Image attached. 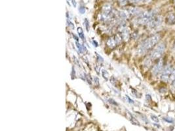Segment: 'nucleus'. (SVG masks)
<instances>
[{"mask_svg": "<svg viewBox=\"0 0 175 131\" xmlns=\"http://www.w3.org/2000/svg\"><path fill=\"white\" fill-rule=\"evenodd\" d=\"M73 38H74L75 40H76V41H79V38H78V37L76 36V35H74V34H73Z\"/></svg>", "mask_w": 175, "mask_h": 131, "instance_id": "b1692460", "label": "nucleus"}, {"mask_svg": "<svg viewBox=\"0 0 175 131\" xmlns=\"http://www.w3.org/2000/svg\"><path fill=\"white\" fill-rule=\"evenodd\" d=\"M163 22V18L160 15H155L153 17L152 20H151L150 22L148 24V26L150 28H156L158 27L160 25H161V24Z\"/></svg>", "mask_w": 175, "mask_h": 131, "instance_id": "0eeeda50", "label": "nucleus"}, {"mask_svg": "<svg viewBox=\"0 0 175 131\" xmlns=\"http://www.w3.org/2000/svg\"><path fill=\"white\" fill-rule=\"evenodd\" d=\"M174 47H175V45H174Z\"/></svg>", "mask_w": 175, "mask_h": 131, "instance_id": "a878e982", "label": "nucleus"}, {"mask_svg": "<svg viewBox=\"0 0 175 131\" xmlns=\"http://www.w3.org/2000/svg\"><path fill=\"white\" fill-rule=\"evenodd\" d=\"M102 75L104 77V79H105L106 80H108V79L109 74L108 72L106 70H102Z\"/></svg>", "mask_w": 175, "mask_h": 131, "instance_id": "dca6fc26", "label": "nucleus"}, {"mask_svg": "<svg viewBox=\"0 0 175 131\" xmlns=\"http://www.w3.org/2000/svg\"><path fill=\"white\" fill-rule=\"evenodd\" d=\"M171 81L172 87L175 90V68L173 69V74H172L171 78Z\"/></svg>", "mask_w": 175, "mask_h": 131, "instance_id": "ddd939ff", "label": "nucleus"}, {"mask_svg": "<svg viewBox=\"0 0 175 131\" xmlns=\"http://www.w3.org/2000/svg\"><path fill=\"white\" fill-rule=\"evenodd\" d=\"M129 13H128V11H125V10H123V11H119V16L120 18H121L122 19H127V18H129Z\"/></svg>", "mask_w": 175, "mask_h": 131, "instance_id": "f8f14e48", "label": "nucleus"}, {"mask_svg": "<svg viewBox=\"0 0 175 131\" xmlns=\"http://www.w3.org/2000/svg\"><path fill=\"white\" fill-rule=\"evenodd\" d=\"M142 0H129L130 2L132 3H137L140 2Z\"/></svg>", "mask_w": 175, "mask_h": 131, "instance_id": "5701e85b", "label": "nucleus"}, {"mask_svg": "<svg viewBox=\"0 0 175 131\" xmlns=\"http://www.w3.org/2000/svg\"><path fill=\"white\" fill-rule=\"evenodd\" d=\"M155 15L156 14L153 11L150 10L142 12L141 14L138 16L137 18L136 19V23L140 25L148 24Z\"/></svg>", "mask_w": 175, "mask_h": 131, "instance_id": "f03ea898", "label": "nucleus"}, {"mask_svg": "<svg viewBox=\"0 0 175 131\" xmlns=\"http://www.w3.org/2000/svg\"><path fill=\"white\" fill-rule=\"evenodd\" d=\"M173 69L171 67V65H167L164 67L162 73H161V80L163 82H167L169 81V80H171V78L172 74H173Z\"/></svg>", "mask_w": 175, "mask_h": 131, "instance_id": "20e7f679", "label": "nucleus"}, {"mask_svg": "<svg viewBox=\"0 0 175 131\" xmlns=\"http://www.w3.org/2000/svg\"><path fill=\"white\" fill-rule=\"evenodd\" d=\"M77 33H78L79 37L80 38H81V39H84L85 37H84L83 32L82 28H81V27H79L78 28H77Z\"/></svg>", "mask_w": 175, "mask_h": 131, "instance_id": "2eb2a0df", "label": "nucleus"}, {"mask_svg": "<svg viewBox=\"0 0 175 131\" xmlns=\"http://www.w3.org/2000/svg\"><path fill=\"white\" fill-rule=\"evenodd\" d=\"M72 4H73V6H74L75 7H76V1H75V0H72Z\"/></svg>", "mask_w": 175, "mask_h": 131, "instance_id": "393cba45", "label": "nucleus"}, {"mask_svg": "<svg viewBox=\"0 0 175 131\" xmlns=\"http://www.w3.org/2000/svg\"><path fill=\"white\" fill-rule=\"evenodd\" d=\"M121 39H122L121 37L119 35H114V36L111 37L108 39L107 45L110 48H114L120 42Z\"/></svg>", "mask_w": 175, "mask_h": 131, "instance_id": "6e6552de", "label": "nucleus"}, {"mask_svg": "<svg viewBox=\"0 0 175 131\" xmlns=\"http://www.w3.org/2000/svg\"><path fill=\"white\" fill-rule=\"evenodd\" d=\"M151 119H152V121H153L154 122L159 123V121H159V119L157 118L156 116H154V115H152V116H151Z\"/></svg>", "mask_w": 175, "mask_h": 131, "instance_id": "a211bd4d", "label": "nucleus"}, {"mask_svg": "<svg viewBox=\"0 0 175 131\" xmlns=\"http://www.w3.org/2000/svg\"><path fill=\"white\" fill-rule=\"evenodd\" d=\"M165 22L168 25L175 24V13H169L165 18Z\"/></svg>", "mask_w": 175, "mask_h": 131, "instance_id": "9d476101", "label": "nucleus"}, {"mask_svg": "<svg viewBox=\"0 0 175 131\" xmlns=\"http://www.w3.org/2000/svg\"><path fill=\"white\" fill-rule=\"evenodd\" d=\"M120 31V36L121 37L122 39L125 41H127L129 38V31L128 28L126 26H121L119 30Z\"/></svg>", "mask_w": 175, "mask_h": 131, "instance_id": "1a4fd4ad", "label": "nucleus"}, {"mask_svg": "<svg viewBox=\"0 0 175 131\" xmlns=\"http://www.w3.org/2000/svg\"><path fill=\"white\" fill-rule=\"evenodd\" d=\"M112 13V7L109 4H106L102 7V18L104 20L109 19L111 17V14Z\"/></svg>", "mask_w": 175, "mask_h": 131, "instance_id": "423d86ee", "label": "nucleus"}, {"mask_svg": "<svg viewBox=\"0 0 175 131\" xmlns=\"http://www.w3.org/2000/svg\"><path fill=\"white\" fill-rule=\"evenodd\" d=\"M165 44L164 42H161L153 48L151 51L149 59L151 60H156L161 59V56L163 55L165 50Z\"/></svg>", "mask_w": 175, "mask_h": 131, "instance_id": "7ed1b4c3", "label": "nucleus"}, {"mask_svg": "<svg viewBox=\"0 0 175 131\" xmlns=\"http://www.w3.org/2000/svg\"><path fill=\"white\" fill-rule=\"evenodd\" d=\"M76 47H77V49L79 50V51L81 53H83L84 52V51H85V50H84V47L81 45L78 41H76Z\"/></svg>", "mask_w": 175, "mask_h": 131, "instance_id": "4468645a", "label": "nucleus"}, {"mask_svg": "<svg viewBox=\"0 0 175 131\" xmlns=\"http://www.w3.org/2000/svg\"><path fill=\"white\" fill-rule=\"evenodd\" d=\"M164 69V62L163 59H160L157 60L152 68V74L155 76H157L160 74H161L163 70Z\"/></svg>", "mask_w": 175, "mask_h": 131, "instance_id": "39448f33", "label": "nucleus"}, {"mask_svg": "<svg viewBox=\"0 0 175 131\" xmlns=\"http://www.w3.org/2000/svg\"><path fill=\"white\" fill-rule=\"evenodd\" d=\"M79 11L81 13V14H83L85 12V9L84 7H80V8L79 9Z\"/></svg>", "mask_w": 175, "mask_h": 131, "instance_id": "412c9836", "label": "nucleus"}, {"mask_svg": "<svg viewBox=\"0 0 175 131\" xmlns=\"http://www.w3.org/2000/svg\"><path fill=\"white\" fill-rule=\"evenodd\" d=\"M68 26H70V27L72 28V29H74V25H73V24L72 23V22H70V21L68 20Z\"/></svg>", "mask_w": 175, "mask_h": 131, "instance_id": "4be33fe9", "label": "nucleus"}, {"mask_svg": "<svg viewBox=\"0 0 175 131\" xmlns=\"http://www.w3.org/2000/svg\"><path fill=\"white\" fill-rule=\"evenodd\" d=\"M127 1H128V0H118L119 3H120V5H125V4L127 3Z\"/></svg>", "mask_w": 175, "mask_h": 131, "instance_id": "6ab92c4d", "label": "nucleus"}, {"mask_svg": "<svg viewBox=\"0 0 175 131\" xmlns=\"http://www.w3.org/2000/svg\"><path fill=\"white\" fill-rule=\"evenodd\" d=\"M127 11L131 15H139L142 13L141 9L138 7H129Z\"/></svg>", "mask_w": 175, "mask_h": 131, "instance_id": "9b49d317", "label": "nucleus"}, {"mask_svg": "<svg viewBox=\"0 0 175 131\" xmlns=\"http://www.w3.org/2000/svg\"><path fill=\"white\" fill-rule=\"evenodd\" d=\"M161 36L160 34H156L151 35L150 37L146 39L137 49V53L142 55L148 52L149 50L153 48L161 39Z\"/></svg>", "mask_w": 175, "mask_h": 131, "instance_id": "f257e3e1", "label": "nucleus"}, {"mask_svg": "<svg viewBox=\"0 0 175 131\" xmlns=\"http://www.w3.org/2000/svg\"><path fill=\"white\" fill-rule=\"evenodd\" d=\"M84 24H85V28L87 29V31H89V21H88L87 19H85V21H84Z\"/></svg>", "mask_w": 175, "mask_h": 131, "instance_id": "f3484780", "label": "nucleus"}, {"mask_svg": "<svg viewBox=\"0 0 175 131\" xmlns=\"http://www.w3.org/2000/svg\"><path fill=\"white\" fill-rule=\"evenodd\" d=\"M108 101H109V102L110 103V104H114V105H115V106H117V105H118V104H117V102H115V100H113V99H112V98L109 99V100H108Z\"/></svg>", "mask_w": 175, "mask_h": 131, "instance_id": "aec40b11", "label": "nucleus"}]
</instances>
